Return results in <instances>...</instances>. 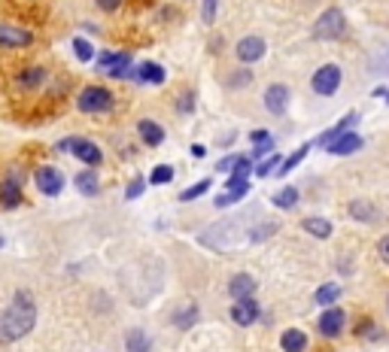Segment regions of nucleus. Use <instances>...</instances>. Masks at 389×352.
I'll return each mask as SVG.
<instances>
[{"label": "nucleus", "mask_w": 389, "mask_h": 352, "mask_svg": "<svg viewBox=\"0 0 389 352\" xmlns=\"http://www.w3.org/2000/svg\"><path fill=\"white\" fill-rule=\"evenodd\" d=\"M34 182H37V189L43 191L46 198H58L61 195V189H64V176L55 170V167H40V170L34 173Z\"/></svg>", "instance_id": "1a4fd4ad"}, {"label": "nucleus", "mask_w": 389, "mask_h": 352, "mask_svg": "<svg viewBox=\"0 0 389 352\" xmlns=\"http://www.w3.org/2000/svg\"><path fill=\"white\" fill-rule=\"evenodd\" d=\"M19 204H22V176L13 170L3 182H0V207L13 209V207H19Z\"/></svg>", "instance_id": "9d476101"}, {"label": "nucleus", "mask_w": 389, "mask_h": 352, "mask_svg": "<svg viewBox=\"0 0 389 352\" xmlns=\"http://www.w3.org/2000/svg\"><path fill=\"white\" fill-rule=\"evenodd\" d=\"M262 55H264V40L262 37H244L241 43H237V58H241L244 64H255Z\"/></svg>", "instance_id": "4468645a"}, {"label": "nucleus", "mask_w": 389, "mask_h": 352, "mask_svg": "<svg viewBox=\"0 0 389 352\" xmlns=\"http://www.w3.org/2000/svg\"><path fill=\"white\" fill-rule=\"evenodd\" d=\"M143 189H146V179H134V182H131V186L125 189V198H128V200H137L140 195H143Z\"/></svg>", "instance_id": "f704fd0d"}, {"label": "nucleus", "mask_w": 389, "mask_h": 352, "mask_svg": "<svg viewBox=\"0 0 389 352\" xmlns=\"http://www.w3.org/2000/svg\"><path fill=\"white\" fill-rule=\"evenodd\" d=\"M250 79H253V77H250L246 70H244V73H235V77H231V86H250Z\"/></svg>", "instance_id": "a19ab883"}, {"label": "nucleus", "mask_w": 389, "mask_h": 352, "mask_svg": "<svg viewBox=\"0 0 389 352\" xmlns=\"http://www.w3.org/2000/svg\"><path fill=\"white\" fill-rule=\"evenodd\" d=\"M210 189V179H204V182H198V186H189L183 195H180V200H183V204H189V200H195V198H201L204 191Z\"/></svg>", "instance_id": "72a5a7b5"}, {"label": "nucleus", "mask_w": 389, "mask_h": 352, "mask_svg": "<svg viewBox=\"0 0 389 352\" xmlns=\"http://www.w3.org/2000/svg\"><path fill=\"white\" fill-rule=\"evenodd\" d=\"M308 152H310V143H304V146H298V149H295V152H292V155H289V158H286V161H283V164H280V167H277V173H274V176H289V173H292V170H295V167H298V164H301V161H304V158H308Z\"/></svg>", "instance_id": "b1692460"}, {"label": "nucleus", "mask_w": 389, "mask_h": 352, "mask_svg": "<svg viewBox=\"0 0 389 352\" xmlns=\"http://www.w3.org/2000/svg\"><path fill=\"white\" fill-rule=\"evenodd\" d=\"M170 179H173V167L170 164H159L152 173H149V182H152V186H168Z\"/></svg>", "instance_id": "7c9ffc66"}, {"label": "nucleus", "mask_w": 389, "mask_h": 352, "mask_svg": "<svg viewBox=\"0 0 389 352\" xmlns=\"http://www.w3.org/2000/svg\"><path fill=\"white\" fill-rule=\"evenodd\" d=\"M253 291H255V280H253L250 273H235V276H231V282H228V295L235 298V301L253 298Z\"/></svg>", "instance_id": "f3484780"}, {"label": "nucleus", "mask_w": 389, "mask_h": 352, "mask_svg": "<svg viewBox=\"0 0 389 352\" xmlns=\"http://www.w3.org/2000/svg\"><path fill=\"white\" fill-rule=\"evenodd\" d=\"M140 140H143L146 146H161L164 143V128L159 122H140Z\"/></svg>", "instance_id": "4be33fe9"}, {"label": "nucleus", "mask_w": 389, "mask_h": 352, "mask_svg": "<svg viewBox=\"0 0 389 352\" xmlns=\"http://www.w3.org/2000/svg\"><path fill=\"white\" fill-rule=\"evenodd\" d=\"M344 325H347V313H344V310H338V307H326V313L317 319L319 334H322V337H328V340L341 337Z\"/></svg>", "instance_id": "423d86ee"}, {"label": "nucleus", "mask_w": 389, "mask_h": 352, "mask_svg": "<svg viewBox=\"0 0 389 352\" xmlns=\"http://www.w3.org/2000/svg\"><path fill=\"white\" fill-rule=\"evenodd\" d=\"M125 343H128V352H149V337H146V331H140V328L128 331Z\"/></svg>", "instance_id": "cd10ccee"}, {"label": "nucleus", "mask_w": 389, "mask_h": 352, "mask_svg": "<svg viewBox=\"0 0 389 352\" xmlns=\"http://www.w3.org/2000/svg\"><path fill=\"white\" fill-rule=\"evenodd\" d=\"M356 122H359V113H347V115H344V119L338 122V125H332V128H328L326 134H319L317 146H322V149H326L328 143H332V140H338V137H341V134H347V131H350Z\"/></svg>", "instance_id": "dca6fc26"}, {"label": "nucleus", "mask_w": 389, "mask_h": 352, "mask_svg": "<svg viewBox=\"0 0 389 352\" xmlns=\"http://www.w3.org/2000/svg\"><path fill=\"white\" fill-rule=\"evenodd\" d=\"M264 106H268V113L283 115L289 106V88L286 86H268V91H264Z\"/></svg>", "instance_id": "ddd939ff"}, {"label": "nucleus", "mask_w": 389, "mask_h": 352, "mask_svg": "<svg viewBox=\"0 0 389 352\" xmlns=\"http://www.w3.org/2000/svg\"><path fill=\"white\" fill-rule=\"evenodd\" d=\"M192 100H195V95H192V91H186V95L180 97V113H192V110H195Z\"/></svg>", "instance_id": "4c0bfd02"}, {"label": "nucleus", "mask_w": 389, "mask_h": 352, "mask_svg": "<svg viewBox=\"0 0 389 352\" xmlns=\"http://www.w3.org/2000/svg\"><path fill=\"white\" fill-rule=\"evenodd\" d=\"M97 70L110 73L113 79H125L131 73V55L128 52H104L97 58Z\"/></svg>", "instance_id": "39448f33"}, {"label": "nucleus", "mask_w": 389, "mask_h": 352, "mask_svg": "<svg viewBox=\"0 0 389 352\" xmlns=\"http://www.w3.org/2000/svg\"><path fill=\"white\" fill-rule=\"evenodd\" d=\"M73 52H77V58H79V61H86V64L95 58V49L88 46V40H82V37L73 40Z\"/></svg>", "instance_id": "473e14b6"}, {"label": "nucleus", "mask_w": 389, "mask_h": 352, "mask_svg": "<svg viewBox=\"0 0 389 352\" xmlns=\"http://www.w3.org/2000/svg\"><path fill=\"white\" fill-rule=\"evenodd\" d=\"M362 149V137L356 131H347L341 134L338 140H332V143L326 146V152H332V155H353V152H359Z\"/></svg>", "instance_id": "f8f14e48"}, {"label": "nucleus", "mask_w": 389, "mask_h": 352, "mask_svg": "<svg viewBox=\"0 0 389 352\" xmlns=\"http://www.w3.org/2000/svg\"><path fill=\"white\" fill-rule=\"evenodd\" d=\"M73 186H77V189H79L86 198H95L97 191H101V182H97V173H92V170H82V173H77V176H73Z\"/></svg>", "instance_id": "412c9836"}, {"label": "nucleus", "mask_w": 389, "mask_h": 352, "mask_svg": "<svg viewBox=\"0 0 389 352\" xmlns=\"http://www.w3.org/2000/svg\"><path fill=\"white\" fill-rule=\"evenodd\" d=\"M377 255L389 264V234H386V237H380V240H377Z\"/></svg>", "instance_id": "58836bf2"}, {"label": "nucleus", "mask_w": 389, "mask_h": 352, "mask_svg": "<svg viewBox=\"0 0 389 352\" xmlns=\"http://www.w3.org/2000/svg\"><path fill=\"white\" fill-rule=\"evenodd\" d=\"M338 298H341V286H338V282H326V286H319L317 295H313V301H317L319 307H335Z\"/></svg>", "instance_id": "a878e982"}, {"label": "nucleus", "mask_w": 389, "mask_h": 352, "mask_svg": "<svg viewBox=\"0 0 389 352\" xmlns=\"http://www.w3.org/2000/svg\"><path fill=\"white\" fill-rule=\"evenodd\" d=\"M189 152H192V155H195V158H204V155H207V149H204V146H201V143H195V146H192V149H189Z\"/></svg>", "instance_id": "79ce46f5"}, {"label": "nucleus", "mask_w": 389, "mask_h": 352, "mask_svg": "<svg viewBox=\"0 0 389 352\" xmlns=\"http://www.w3.org/2000/svg\"><path fill=\"white\" fill-rule=\"evenodd\" d=\"M246 195H250V182L228 179V189L222 191V195L213 200V204H216V207H231V204H237V200H244Z\"/></svg>", "instance_id": "2eb2a0df"}, {"label": "nucleus", "mask_w": 389, "mask_h": 352, "mask_svg": "<svg viewBox=\"0 0 389 352\" xmlns=\"http://www.w3.org/2000/svg\"><path fill=\"white\" fill-rule=\"evenodd\" d=\"M77 106L82 113H88V115L92 113H110L113 110V95L104 86H88V88L79 91Z\"/></svg>", "instance_id": "7ed1b4c3"}, {"label": "nucleus", "mask_w": 389, "mask_h": 352, "mask_svg": "<svg viewBox=\"0 0 389 352\" xmlns=\"http://www.w3.org/2000/svg\"><path fill=\"white\" fill-rule=\"evenodd\" d=\"M280 346H283V352H304L308 349V334L301 328H289V331H283V337H280Z\"/></svg>", "instance_id": "6ab92c4d"}, {"label": "nucleus", "mask_w": 389, "mask_h": 352, "mask_svg": "<svg viewBox=\"0 0 389 352\" xmlns=\"http://www.w3.org/2000/svg\"><path fill=\"white\" fill-rule=\"evenodd\" d=\"M386 104H389V91H386Z\"/></svg>", "instance_id": "37998d69"}, {"label": "nucleus", "mask_w": 389, "mask_h": 352, "mask_svg": "<svg viewBox=\"0 0 389 352\" xmlns=\"http://www.w3.org/2000/svg\"><path fill=\"white\" fill-rule=\"evenodd\" d=\"M295 204H298V189H292V186H286L283 191L274 195V207H280V209H292Z\"/></svg>", "instance_id": "c85d7f7f"}, {"label": "nucleus", "mask_w": 389, "mask_h": 352, "mask_svg": "<svg viewBox=\"0 0 389 352\" xmlns=\"http://www.w3.org/2000/svg\"><path fill=\"white\" fill-rule=\"evenodd\" d=\"M253 173V158H237L235 170H231L228 179H237V182H246V176Z\"/></svg>", "instance_id": "2f4dec72"}, {"label": "nucleus", "mask_w": 389, "mask_h": 352, "mask_svg": "<svg viewBox=\"0 0 389 352\" xmlns=\"http://www.w3.org/2000/svg\"><path fill=\"white\" fill-rule=\"evenodd\" d=\"M34 43V33L19 24H0V46L3 49H24Z\"/></svg>", "instance_id": "6e6552de"}, {"label": "nucleus", "mask_w": 389, "mask_h": 352, "mask_svg": "<svg viewBox=\"0 0 389 352\" xmlns=\"http://www.w3.org/2000/svg\"><path fill=\"white\" fill-rule=\"evenodd\" d=\"M280 164H283V161H280V152H271L268 158H262V161H259V167H255V176H274Z\"/></svg>", "instance_id": "c756f323"}, {"label": "nucleus", "mask_w": 389, "mask_h": 352, "mask_svg": "<svg viewBox=\"0 0 389 352\" xmlns=\"http://www.w3.org/2000/svg\"><path fill=\"white\" fill-rule=\"evenodd\" d=\"M237 158H241V155H228V158H222V161L216 164V170H219V173H231V170H235V164H237Z\"/></svg>", "instance_id": "e433bc0d"}, {"label": "nucleus", "mask_w": 389, "mask_h": 352, "mask_svg": "<svg viewBox=\"0 0 389 352\" xmlns=\"http://www.w3.org/2000/svg\"><path fill=\"white\" fill-rule=\"evenodd\" d=\"M301 225H304V231L313 234L317 240H328V237H332V231H335L332 222H328V219H319V216H310V219H304Z\"/></svg>", "instance_id": "5701e85b"}, {"label": "nucleus", "mask_w": 389, "mask_h": 352, "mask_svg": "<svg viewBox=\"0 0 389 352\" xmlns=\"http://www.w3.org/2000/svg\"><path fill=\"white\" fill-rule=\"evenodd\" d=\"M350 216L356 222H362V225H371V222L380 219V209L371 204V200H353V204H350Z\"/></svg>", "instance_id": "a211bd4d"}, {"label": "nucleus", "mask_w": 389, "mask_h": 352, "mask_svg": "<svg viewBox=\"0 0 389 352\" xmlns=\"http://www.w3.org/2000/svg\"><path fill=\"white\" fill-rule=\"evenodd\" d=\"M341 79H344V73H341V67L338 64H322L317 73H313V79H310V88L317 91L319 97H332L338 88H341Z\"/></svg>", "instance_id": "20e7f679"}, {"label": "nucleus", "mask_w": 389, "mask_h": 352, "mask_svg": "<svg viewBox=\"0 0 389 352\" xmlns=\"http://www.w3.org/2000/svg\"><path fill=\"white\" fill-rule=\"evenodd\" d=\"M58 149H70L73 155L79 158L82 164H101V149H97L95 143H88V140H79V137H70V140H61V143H58Z\"/></svg>", "instance_id": "0eeeda50"}, {"label": "nucleus", "mask_w": 389, "mask_h": 352, "mask_svg": "<svg viewBox=\"0 0 389 352\" xmlns=\"http://www.w3.org/2000/svg\"><path fill=\"white\" fill-rule=\"evenodd\" d=\"M344 33H347V19L338 6H328V10L313 22V37L317 40H341Z\"/></svg>", "instance_id": "f03ea898"}, {"label": "nucleus", "mask_w": 389, "mask_h": 352, "mask_svg": "<svg viewBox=\"0 0 389 352\" xmlns=\"http://www.w3.org/2000/svg\"><path fill=\"white\" fill-rule=\"evenodd\" d=\"M97 6H101L104 13H116L122 6V0H97Z\"/></svg>", "instance_id": "ea45409f"}, {"label": "nucleus", "mask_w": 389, "mask_h": 352, "mask_svg": "<svg viewBox=\"0 0 389 352\" xmlns=\"http://www.w3.org/2000/svg\"><path fill=\"white\" fill-rule=\"evenodd\" d=\"M37 322V307L31 301L28 291H19L13 298V304L6 307V313L0 316V343H15L22 340L24 334H31Z\"/></svg>", "instance_id": "f257e3e1"}, {"label": "nucleus", "mask_w": 389, "mask_h": 352, "mask_svg": "<svg viewBox=\"0 0 389 352\" xmlns=\"http://www.w3.org/2000/svg\"><path fill=\"white\" fill-rule=\"evenodd\" d=\"M134 77H137L140 82H149V86H161V82L168 79V77H164V67H161V64H152V61L140 64Z\"/></svg>", "instance_id": "aec40b11"}, {"label": "nucleus", "mask_w": 389, "mask_h": 352, "mask_svg": "<svg viewBox=\"0 0 389 352\" xmlns=\"http://www.w3.org/2000/svg\"><path fill=\"white\" fill-rule=\"evenodd\" d=\"M216 10H219V0H204V22L207 24L216 19Z\"/></svg>", "instance_id": "c9c22d12"}, {"label": "nucleus", "mask_w": 389, "mask_h": 352, "mask_svg": "<svg viewBox=\"0 0 389 352\" xmlns=\"http://www.w3.org/2000/svg\"><path fill=\"white\" fill-rule=\"evenodd\" d=\"M43 79H46L43 67H28V70L19 73V86L22 88H37V86H43Z\"/></svg>", "instance_id": "bb28decb"}, {"label": "nucleus", "mask_w": 389, "mask_h": 352, "mask_svg": "<svg viewBox=\"0 0 389 352\" xmlns=\"http://www.w3.org/2000/svg\"><path fill=\"white\" fill-rule=\"evenodd\" d=\"M386 310H389V298H386Z\"/></svg>", "instance_id": "c03bdc74"}, {"label": "nucleus", "mask_w": 389, "mask_h": 352, "mask_svg": "<svg viewBox=\"0 0 389 352\" xmlns=\"http://www.w3.org/2000/svg\"><path fill=\"white\" fill-rule=\"evenodd\" d=\"M259 301L255 298H244V301H235V307H231V319H235L237 325H253L255 319H259Z\"/></svg>", "instance_id": "9b49d317"}, {"label": "nucleus", "mask_w": 389, "mask_h": 352, "mask_svg": "<svg viewBox=\"0 0 389 352\" xmlns=\"http://www.w3.org/2000/svg\"><path fill=\"white\" fill-rule=\"evenodd\" d=\"M198 316H201V310H198V304H186L183 310H177V313H173V325H177V328H192V325L198 322Z\"/></svg>", "instance_id": "393cba45"}]
</instances>
